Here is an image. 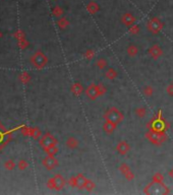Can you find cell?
<instances>
[{
  "mask_svg": "<svg viewBox=\"0 0 173 195\" xmlns=\"http://www.w3.org/2000/svg\"><path fill=\"white\" fill-rule=\"evenodd\" d=\"M104 118L105 120H110L114 123L119 124L123 121L124 116L118 109L115 108V107H112V108H110L108 111L105 113Z\"/></svg>",
  "mask_w": 173,
  "mask_h": 195,
  "instance_id": "obj_1",
  "label": "cell"
},
{
  "mask_svg": "<svg viewBox=\"0 0 173 195\" xmlns=\"http://www.w3.org/2000/svg\"><path fill=\"white\" fill-rule=\"evenodd\" d=\"M163 134H164V132L163 133H158V132L151 129L146 133V138L148 139L150 142H152L153 144L160 145L164 140H166V139H165L166 136L165 135L163 136Z\"/></svg>",
  "mask_w": 173,
  "mask_h": 195,
  "instance_id": "obj_2",
  "label": "cell"
},
{
  "mask_svg": "<svg viewBox=\"0 0 173 195\" xmlns=\"http://www.w3.org/2000/svg\"><path fill=\"white\" fill-rule=\"evenodd\" d=\"M163 23L160 20V18L158 17H153L152 20L148 21V24H147V29L152 33L153 35H157L158 33H159L162 28H163Z\"/></svg>",
  "mask_w": 173,
  "mask_h": 195,
  "instance_id": "obj_3",
  "label": "cell"
},
{
  "mask_svg": "<svg viewBox=\"0 0 173 195\" xmlns=\"http://www.w3.org/2000/svg\"><path fill=\"white\" fill-rule=\"evenodd\" d=\"M161 111H159V115L158 118L151 121V125H152V130L158 132V133H163L165 131V121L162 120L161 118Z\"/></svg>",
  "mask_w": 173,
  "mask_h": 195,
  "instance_id": "obj_4",
  "label": "cell"
},
{
  "mask_svg": "<svg viewBox=\"0 0 173 195\" xmlns=\"http://www.w3.org/2000/svg\"><path fill=\"white\" fill-rule=\"evenodd\" d=\"M86 91V95L87 97L91 99V100H96L98 97H99V94H98V86L96 83H91L89 86L87 87V90L84 91Z\"/></svg>",
  "mask_w": 173,
  "mask_h": 195,
  "instance_id": "obj_5",
  "label": "cell"
},
{
  "mask_svg": "<svg viewBox=\"0 0 173 195\" xmlns=\"http://www.w3.org/2000/svg\"><path fill=\"white\" fill-rule=\"evenodd\" d=\"M149 54L152 56L153 59H159V58L163 55V50L161 49V47L160 46H158V45H153L152 47L149 49Z\"/></svg>",
  "mask_w": 173,
  "mask_h": 195,
  "instance_id": "obj_6",
  "label": "cell"
},
{
  "mask_svg": "<svg viewBox=\"0 0 173 195\" xmlns=\"http://www.w3.org/2000/svg\"><path fill=\"white\" fill-rule=\"evenodd\" d=\"M130 146L125 140L119 141L116 145L117 153H118L119 154H121V156H125V154L128 153V150H130Z\"/></svg>",
  "mask_w": 173,
  "mask_h": 195,
  "instance_id": "obj_7",
  "label": "cell"
},
{
  "mask_svg": "<svg viewBox=\"0 0 173 195\" xmlns=\"http://www.w3.org/2000/svg\"><path fill=\"white\" fill-rule=\"evenodd\" d=\"M117 127V124L112 122L110 120H105L104 124H103V130L106 134H112L114 131H115Z\"/></svg>",
  "mask_w": 173,
  "mask_h": 195,
  "instance_id": "obj_8",
  "label": "cell"
},
{
  "mask_svg": "<svg viewBox=\"0 0 173 195\" xmlns=\"http://www.w3.org/2000/svg\"><path fill=\"white\" fill-rule=\"evenodd\" d=\"M121 21H122V24L124 25H126V27H131V25L134 24L135 23V17L132 16L131 13L126 12L121 16Z\"/></svg>",
  "mask_w": 173,
  "mask_h": 195,
  "instance_id": "obj_9",
  "label": "cell"
},
{
  "mask_svg": "<svg viewBox=\"0 0 173 195\" xmlns=\"http://www.w3.org/2000/svg\"><path fill=\"white\" fill-rule=\"evenodd\" d=\"M87 10L88 12L91 13V14H95L97 13L99 10H100V6H99V4L97 2L95 1H91L87 4Z\"/></svg>",
  "mask_w": 173,
  "mask_h": 195,
  "instance_id": "obj_10",
  "label": "cell"
},
{
  "mask_svg": "<svg viewBox=\"0 0 173 195\" xmlns=\"http://www.w3.org/2000/svg\"><path fill=\"white\" fill-rule=\"evenodd\" d=\"M65 185V180L62 178V176L57 175L54 179V188H56L57 190H60L64 187Z\"/></svg>",
  "mask_w": 173,
  "mask_h": 195,
  "instance_id": "obj_11",
  "label": "cell"
},
{
  "mask_svg": "<svg viewBox=\"0 0 173 195\" xmlns=\"http://www.w3.org/2000/svg\"><path fill=\"white\" fill-rule=\"evenodd\" d=\"M44 165H45V167L47 169H53L55 166L57 165V161L54 159V157L52 156H50V157H48L47 159L44 161Z\"/></svg>",
  "mask_w": 173,
  "mask_h": 195,
  "instance_id": "obj_12",
  "label": "cell"
},
{
  "mask_svg": "<svg viewBox=\"0 0 173 195\" xmlns=\"http://www.w3.org/2000/svg\"><path fill=\"white\" fill-rule=\"evenodd\" d=\"M83 91H84V87H83V86L80 82H75L72 84L71 91H72V94L75 95H80V94L83 93Z\"/></svg>",
  "mask_w": 173,
  "mask_h": 195,
  "instance_id": "obj_13",
  "label": "cell"
},
{
  "mask_svg": "<svg viewBox=\"0 0 173 195\" xmlns=\"http://www.w3.org/2000/svg\"><path fill=\"white\" fill-rule=\"evenodd\" d=\"M65 144L67 145L69 148L73 149V148H78L79 144H80V142H79L78 139L75 138V137H69V138L67 139V140H66Z\"/></svg>",
  "mask_w": 173,
  "mask_h": 195,
  "instance_id": "obj_14",
  "label": "cell"
},
{
  "mask_svg": "<svg viewBox=\"0 0 173 195\" xmlns=\"http://www.w3.org/2000/svg\"><path fill=\"white\" fill-rule=\"evenodd\" d=\"M117 74H118V73H117V71L115 70V69L112 68V67H110V68L107 69V71H106L105 77H106V78L110 79V80H113V79H115L117 77Z\"/></svg>",
  "mask_w": 173,
  "mask_h": 195,
  "instance_id": "obj_15",
  "label": "cell"
},
{
  "mask_svg": "<svg viewBox=\"0 0 173 195\" xmlns=\"http://www.w3.org/2000/svg\"><path fill=\"white\" fill-rule=\"evenodd\" d=\"M126 52L130 57H134V56H137L139 53V48L135 45H130L127 47Z\"/></svg>",
  "mask_w": 173,
  "mask_h": 195,
  "instance_id": "obj_16",
  "label": "cell"
},
{
  "mask_svg": "<svg viewBox=\"0 0 173 195\" xmlns=\"http://www.w3.org/2000/svg\"><path fill=\"white\" fill-rule=\"evenodd\" d=\"M36 61H37V65H38L39 67H41V66H43L44 64L46 63L47 59H46V57L44 56L43 54L39 53V54L36 56Z\"/></svg>",
  "mask_w": 173,
  "mask_h": 195,
  "instance_id": "obj_17",
  "label": "cell"
},
{
  "mask_svg": "<svg viewBox=\"0 0 173 195\" xmlns=\"http://www.w3.org/2000/svg\"><path fill=\"white\" fill-rule=\"evenodd\" d=\"M76 178H78V188L79 189H83L84 188V184H86V178H84V176L83 174H79L76 176Z\"/></svg>",
  "mask_w": 173,
  "mask_h": 195,
  "instance_id": "obj_18",
  "label": "cell"
},
{
  "mask_svg": "<svg viewBox=\"0 0 173 195\" xmlns=\"http://www.w3.org/2000/svg\"><path fill=\"white\" fill-rule=\"evenodd\" d=\"M135 115H137L139 118H143L147 115V109L145 107H139L135 110Z\"/></svg>",
  "mask_w": 173,
  "mask_h": 195,
  "instance_id": "obj_19",
  "label": "cell"
},
{
  "mask_svg": "<svg viewBox=\"0 0 173 195\" xmlns=\"http://www.w3.org/2000/svg\"><path fill=\"white\" fill-rule=\"evenodd\" d=\"M96 65H97V67L99 69L103 70V69H105L106 67H107V61H106L104 58H99V59L97 60V62H96Z\"/></svg>",
  "mask_w": 173,
  "mask_h": 195,
  "instance_id": "obj_20",
  "label": "cell"
},
{
  "mask_svg": "<svg viewBox=\"0 0 173 195\" xmlns=\"http://www.w3.org/2000/svg\"><path fill=\"white\" fill-rule=\"evenodd\" d=\"M96 187L95 185V183L92 181V180H89V179H87L86 180V184H84V189H86L87 191H92V190H94V188Z\"/></svg>",
  "mask_w": 173,
  "mask_h": 195,
  "instance_id": "obj_21",
  "label": "cell"
},
{
  "mask_svg": "<svg viewBox=\"0 0 173 195\" xmlns=\"http://www.w3.org/2000/svg\"><path fill=\"white\" fill-rule=\"evenodd\" d=\"M153 183H158V184H163V176L160 173H156L153 177Z\"/></svg>",
  "mask_w": 173,
  "mask_h": 195,
  "instance_id": "obj_22",
  "label": "cell"
},
{
  "mask_svg": "<svg viewBox=\"0 0 173 195\" xmlns=\"http://www.w3.org/2000/svg\"><path fill=\"white\" fill-rule=\"evenodd\" d=\"M143 94H145L146 97H152L154 94V89L151 86H147L143 89Z\"/></svg>",
  "mask_w": 173,
  "mask_h": 195,
  "instance_id": "obj_23",
  "label": "cell"
},
{
  "mask_svg": "<svg viewBox=\"0 0 173 195\" xmlns=\"http://www.w3.org/2000/svg\"><path fill=\"white\" fill-rule=\"evenodd\" d=\"M94 57H95V51L94 50L89 49V50H87L86 52H84V58H86L87 60L93 59Z\"/></svg>",
  "mask_w": 173,
  "mask_h": 195,
  "instance_id": "obj_24",
  "label": "cell"
},
{
  "mask_svg": "<svg viewBox=\"0 0 173 195\" xmlns=\"http://www.w3.org/2000/svg\"><path fill=\"white\" fill-rule=\"evenodd\" d=\"M119 171H120L121 174H122V175L124 176L128 171H130V168L128 167V165H126V164H124V163H123V164H121V165H120Z\"/></svg>",
  "mask_w": 173,
  "mask_h": 195,
  "instance_id": "obj_25",
  "label": "cell"
},
{
  "mask_svg": "<svg viewBox=\"0 0 173 195\" xmlns=\"http://www.w3.org/2000/svg\"><path fill=\"white\" fill-rule=\"evenodd\" d=\"M130 33L131 35H138L139 33V31H141V29H139V25H137V24H132L131 27H130Z\"/></svg>",
  "mask_w": 173,
  "mask_h": 195,
  "instance_id": "obj_26",
  "label": "cell"
},
{
  "mask_svg": "<svg viewBox=\"0 0 173 195\" xmlns=\"http://www.w3.org/2000/svg\"><path fill=\"white\" fill-rule=\"evenodd\" d=\"M97 86H98V94H99V97H101V95H104L106 91H107V89L103 86L102 83H99L97 84Z\"/></svg>",
  "mask_w": 173,
  "mask_h": 195,
  "instance_id": "obj_27",
  "label": "cell"
},
{
  "mask_svg": "<svg viewBox=\"0 0 173 195\" xmlns=\"http://www.w3.org/2000/svg\"><path fill=\"white\" fill-rule=\"evenodd\" d=\"M47 152L50 156H53V154L57 152V148L54 144H52V145H50V146H48L47 148Z\"/></svg>",
  "mask_w": 173,
  "mask_h": 195,
  "instance_id": "obj_28",
  "label": "cell"
},
{
  "mask_svg": "<svg viewBox=\"0 0 173 195\" xmlns=\"http://www.w3.org/2000/svg\"><path fill=\"white\" fill-rule=\"evenodd\" d=\"M58 24H59V27L61 29H64L68 25V20H66V18H61V20L58 21Z\"/></svg>",
  "mask_w": 173,
  "mask_h": 195,
  "instance_id": "obj_29",
  "label": "cell"
},
{
  "mask_svg": "<svg viewBox=\"0 0 173 195\" xmlns=\"http://www.w3.org/2000/svg\"><path fill=\"white\" fill-rule=\"evenodd\" d=\"M69 185H71V187H78V178L76 177H71V179H69Z\"/></svg>",
  "mask_w": 173,
  "mask_h": 195,
  "instance_id": "obj_30",
  "label": "cell"
},
{
  "mask_svg": "<svg viewBox=\"0 0 173 195\" xmlns=\"http://www.w3.org/2000/svg\"><path fill=\"white\" fill-rule=\"evenodd\" d=\"M124 177H125L126 180H128V181H131V180H134V173L130 171H128L125 175H124Z\"/></svg>",
  "mask_w": 173,
  "mask_h": 195,
  "instance_id": "obj_31",
  "label": "cell"
},
{
  "mask_svg": "<svg viewBox=\"0 0 173 195\" xmlns=\"http://www.w3.org/2000/svg\"><path fill=\"white\" fill-rule=\"evenodd\" d=\"M166 91H167V94L170 95V97H173V82H171L166 87Z\"/></svg>",
  "mask_w": 173,
  "mask_h": 195,
  "instance_id": "obj_32",
  "label": "cell"
},
{
  "mask_svg": "<svg viewBox=\"0 0 173 195\" xmlns=\"http://www.w3.org/2000/svg\"><path fill=\"white\" fill-rule=\"evenodd\" d=\"M54 14L56 16H60L62 14V9L60 8V7H56V8L54 9Z\"/></svg>",
  "mask_w": 173,
  "mask_h": 195,
  "instance_id": "obj_33",
  "label": "cell"
},
{
  "mask_svg": "<svg viewBox=\"0 0 173 195\" xmlns=\"http://www.w3.org/2000/svg\"><path fill=\"white\" fill-rule=\"evenodd\" d=\"M169 176H170V178H172V180H173V169L169 172Z\"/></svg>",
  "mask_w": 173,
  "mask_h": 195,
  "instance_id": "obj_34",
  "label": "cell"
}]
</instances>
